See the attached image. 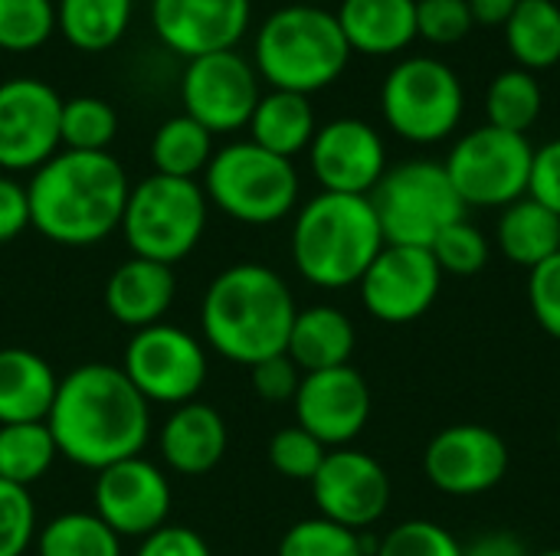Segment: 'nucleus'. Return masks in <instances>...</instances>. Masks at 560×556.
Here are the masks:
<instances>
[{"label": "nucleus", "mask_w": 560, "mask_h": 556, "mask_svg": "<svg viewBox=\"0 0 560 556\" xmlns=\"http://www.w3.org/2000/svg\"><path fill=\"white\" fill-rule=\"evenodd\" d=\"M46 426L62 459L102 472L141 456L151 436V403L121 367L82 364L59 377Z\"/></svg>", "instance_id": "nucleus-1"}, {"label": "nucleus", "mask_w": 560, "mask_h": 556, "mask_svg": "<svg viewBox=\"0 0 560 556\" xmlns=\"http://www.w3.org/2000/svg\"><path fill=\"white\" fill-rule=\"evenodd\" d=\"M128 193L108 151H56L26 187L30 226L59 246H95L121 226Z\"/></svg>", "instance_id": "nucleus-2"}, {"label": "nucleus", "mask_w": 560, "mask_h": 556, "mask_svg": "<svg viewBox=\"0 0 560 556\" xmlns=\"http://www.w3.org/2000/svg\"><path fill=\"white\" fill-rule=\"evenodd\" d=\"M295 315V298L279 272L259 262H240L210 282L200 305V328L220 357L253 367L285 354Z\"/></svg>", "instance_id": "nucleus-3"}, {"label": "nucleus", "mask_w": 560, "mask_h": 556, "mask_svg": "<svg viewBox=\"0 0 560 556\" xmlns=\"http://www.w3.org/2000/svg\"><path fill=\"white\" fill-rule=\"evenodd\" d=\"M384 246L371 197L322 190L302 206L292 226V262L318 288L358 285Z\"/></svg>", "instance_id": "nucleus-4"}, {"label": "nucleus", "mask_w": 560, "mask_h": 556, "mask_svg": "<svg viewBox=\"0 0 560 556\" xmlns=\"http://www.w3.org/2000/svg\"><path fill=\"white\" fill-rule=\"evenodd\" d=\"M351 59L338 16L315 3H292L266 16L256 36V72L279 92L312 95L331 85Z\"/></svg>", "instance_id": "nucleus-5"}, {"label": "nucleus", "mask_w": 560, "mask_h": 556, "mask_svg": "<svg viewBox=\"0 0 560 556\" xmlns=\"http://www.w3.org/2000/svg\"><path fill=\"white\" fill-rule=\"evenodd\" d=\"M203 193L230 220L269 226L292 213L299 200V174L289 157L253 141H236L213 151L203 170Z\"/></svg>", "instance_id": "nucleus-6"}, {"label": "nucleus", "mask_w": 560, "mask_h": 556, "mask_svg": "<svg viewBox=\"0 0 560 556\" xmlns=\"http://www.w3.org/2000/svg\"><path fill=\"white\" fill-rule=\"evenodd\" d=\"M207 226V193L194 180L151 174L131 187L121 236L138 259L174 265L187 259Z\"/></svg>", "instance_id": "nucleus-7"}, {"label": "nucleus", "mask_w": 560, "mask_h": 556, "mask_svg": "<svg viewBox=\"0 0 560 556\" xmlns=\"http://www.w3.org/2000/svg\"><path fill=\"white\" fill-rule=\"evenodd\" d=\"M371 206L387 246L430 249L446 226L466 220V203L446 167L436 161H407L390 167L371 190Z\"/></svg>", "instance_id": "nucleus-8"}, {"label": "nucleus", "mask_w": 560, "mask_h": 556, "mask_svg": "<svg viewBox=\"0 0 560 556\" xmlns=\"http://www.w3.org/2000/svg\"><path fill=\"white\" fill-rule=\"evenodd\" d=\"M466 108L459 75L433 56H410L397 62L381 85L384 121L413 144H433L450 138Z\"/></svg>", "instance_id": "nucleus-9"}, {"label": "nucleus", "mask_w": 560, "mask_h": 556, "mask_svg": "<svg viewBox=\"0 0 560 556\" xmlns=\"http://www.w3.org/2000/svg\"><path fill=\"white\" fill-rule=\"evenodd\" d=\"M535 147L528 134L482 125L456 141L446 157V174L466 206H509L528 197Z\"/></svg>", "instance_id": "nucleus-10"}, {"label": "nucleus", "mask_w": 560, "mask_h": 556, "mask_svg": "<svg viewBox=\"0 0 560 556\" xmlns=\"http://www.w3.org/2000/svg\"><path fill=\"white\" fill-rule=\"evenodd\" d=\"M121 370L148 403L184 406L207 383V351L184 328L161 321L135 331Z\"/></svg>", "instance_id": "nucleus-11"}, {"label": "nucleus", "mask_w": 560, "mask_h": 556, "mask_svg": "<svg viewBox=\"0 0 560 556\" xmlns=\"http://www.w3.org/2000/svg\"><path fill=\"white\" fill-rule=\"evenodd\" d=\"M184 115L203 125L210 134H226L246 128L262 92L259 72L236 49L197 56L184 69L180 82Z\"/></svg>", "instance_id": "nucleus-12"}, {"label": "nucleus", "mask_w": 560, "mask_h": 556, "mask_svg": "<svg viewBox=\"0 0 560 556\" xmlns=\"http://www.w3.org/2000/svg\"><path fill=\"white\" fill-rule=\"evenodd\" d=\"M443 272L430 249L384 246L361 275V301L384 324H410L423 318L440 295Z\"/></svg>", "instance_id": "nucleus-13"}, {"label": "nucleus", "mask_w": 560, "mask_h": 556, "mask_svg": "<svg viewBox=\"0 0 560 556\" xmlns=\"http://www.w3.org/2000/svg\"><path fill=\"white\" fill-rule=\"evenodd\" d=\"M308 485L318 518L358 534L377 524L390 505V478L384 465L361 449H328L318 475Z\"/></svg>", "instance_id": "nucleus-14"}, {"label": "nucleus", "mask_w": 560, "mask_h": 556, "mask_svg": "<svg viewBox=\"0 0 560 556\" xmlns=\"http://www.w3.org/2000/svg\"><path fill=\"white\" fill-rule=\"evenodd\" d=\"M62 98L39 79L0 82V170H36L59 151Z\"/></svg>", "instance_id": "nucleus-15"}, {"label": "nucleus", "mask_w": 560, "mask_h": 556, "mask_svg": "<svg viewBox=\"0 0 560 556\" xmlns=\"http://www.w3.org/2000/svg\"><path fill=\"white\" fill-rule=\"evenodd\" d=\"M509 446L479 423H456L436 433L423 452V475L443 495L469 498L492 492L509 472Z\"/></svg>", "instance_id": "nucleus-16"}, {"label": "nucleus", "mask_w": 560, "mask_h": 556, "mask_svg": "<svg viewBox=\"0 0 560 556\" xmlns=\"http://www.w3.org/2000/svg\"><path fill=\"white\" fill-rule=\"evenodd\" d=\"M95 514L118 534V537H148L167 524L171 514V485L167 475L135 456L115 462L98 472L92 488Z\"/></svg>", "instance_id": "nucleus-17"}, {"label": "nucleus", "mask_w": 560, "mask_h": 556, "mask_svg": "<svg viewBox=\"0 0 560 556\" xmlns=\"http://www.w3.org/2000/svg\"><path fill=\"white\" fill-rule=\"evenodd\" d=\"M315 180L325 193L371 197L387 174V151L374 125L361 118H335L322 125L308 144Z\"/></svg>", "instance_id": "nucleus-18"}, {"label": "nucleus", "mask_w": 560, "mask_h": 556, "mask_svg": "<svg viewBox=\"0 0 560 556\" xmlns=\"http://www.w3.org/2000/svg\"><path fill=\"white\" fill-rule=\"evenodd\" d=\"M292 406L299 426L312 433L325 449H345L364 433L371 419V390L368 380L348 364L305 374Z\"/></svg>", "instance_id": "nucleus-19"}, {"label": "nucleus", "mask_w": 560, "mask_h": 556, "mask_svg": "<svg viewBox=\"0 0 560 556\" xmlns=\"http://www.w3.org/2000/svg\"><path fill=\"white\" fill-rule=\"evenodd\" d=\"M249 0H151V23L167 49L197 59L236 49L249 26Z\"/></svg>", "instance_id": "nucleus-20"}, {"label": "nucleus", "mask_w": 560, "mask_h": 556, "mask_svg": "<svg viewBox=\"0 0 560 556\" xmlns=\"http://www.w3.org/2000/svg\"><path fill=\"white\" fill-rule=\"evenodd\" d=\"M174 292H177V279L171 265L131 256L108 275L105 308L118 324L131 331H144L151 324H161V318L174 301Z\"/></svg>", "instance_id": "nucleus-21"}, {"label": "nucleus", "mask_w": 560, "mask_h": 556, "mask_svg": "<svg viewBox=\"0 0 560 556\" xmlns=\"http://www.w3.org/2000/svg\"><path fill=\"white\" fill-rule=\"evenodd\" d=\"M226 452V423L207 403L174 406L167 423L161 426V456L167 469L177 475H207L220 465Z\"/></svg>", "instance_id": "nucleus-22"}, {"label": "nucleus", "mask_w": 560, "mask_h": 556, "mask_svg": "<svg viewBox=\"0 0 560 556\" xmlns=\"http://www.w3.org/2000/svg\"><path fill=\"white\" fill-rule=\"evenodd\" d=\"M351 52L394 56L404 52L417 33V0H341L335 13Z\"/></svg>", "instance_id": "nucleus-23"}, {"label": "nucleus", "mask_w": 560, "mask_h": 556, "mask_svg": "<svg viewBox=\"0 0 560 556\" xmlns=\"http://www.w3.org/2000/svg\"><path fill=\"white\" fill-rule=\"evenodd\" d=\"M354 344H358L354 324L341 308L312 305L295 315L285 354L302 374H318V370L348 367Z\"/></svg>", "instance_id": "nucleus-24"}, {"label": "nucleus", "mask_w": 560, "mask_h": 556, "mask_svg": "<svg viewBox=\"0 0 560 556\" xmlns=\"http://www.w3.org/2000/svg\"><path fill=\"white\" fill-rule=\"evenodd\" d=\"M59 377L26 347H0V426L46 423Z\"/></svg>", "instance_id": "nucleus-25"}, {"label": "nucleus", "mask_w": 560, "mask_h": 556, "mask_svg": "<svg viewBox=\"0 0 560 556\" xmlns=\"http://www.w3.org/2000/svg\"><path fill=\"white\" fill-rule=\"evenodd\" d=\"M495 239L505 259L532 272L535 265L560 252V216L541 206L538 200L522 197L502 210Z\"/></svg>", "instance_id": "nucleus-26"}, {"label": "nucleus", "mask_w": 560, "mask_h": 556, "mask_svg": "<svg viewBox=\"0 0 560 556\" xmlns=\"http://www.w3.org/2000/svg\"><path fill=\"white\" fill-rule=\"evenodd\" d=\"M253 144L279 154V157H295L299 151H308L315 138V108L308 95L299 92H279L272 88L269 95L259 98L253 118H249Z\"/></svg>", "instance_id": "nucleus-27"}, {"label": "nucleus", "mask_w": 560, "mask_h": 556, "mask_svg": "<svg viewBox=\"0 0 560 556\" xmlns=\"http://www.w3.org/2000/svg\"><path fill=\"white\" fill-rule=\"evenodd\" d=\"M502 29L522 69L541 72L560 62V7L555 0H518Z\"/></svg>", "instance_id": "nucleus-28"}, {"label": "nucleus", "mask_w": 560, "mask_h": 556, "mask_svg": "<svg viewBox=\"0 0 560 556\" xmlns=\"http://www.w3.org/2000/svg\"><path fill=\"white\" fill-rule=\"evenodd\" d=\"M131 23V0H59L56 29L82 52L112 49Z\"/></svg>", "instance_id": "nucleus-29"}, {"label": "nucleus", "mask_w": 560, "mask_h": 556, "mask_svg": "<svg viewBox=\"0 0 560 556\" xmlns=\"http://www.w3.org/2000/svg\"><path fill=\"white\" fill-rule=\"evenodd\" d=\"M210 157H213V134L203 125H197L190 115L167 118L151 138L154 174L194 180L200 170H207Z\"/></svg>", "instance_id": "nucleus-30"}, {"label": "nucleus", "mask_w": 560, "mask_h": 556, "mask_svg": "<svg viewBox=\"0 0 560 556\" xmlns=\"http://www.w3.org/2000/svg\"><path fill=\"white\" fill-rule=\"evenodd\" d=\"M56 442L46 423L0 426V478L20 488L39 482L56 462Z\"/></svg>", "instance_id": "nucleus-31"}, {"label": "nucleus", "mask_w": 560, "mask_h": 556, "mask_svg": "<svg viewBox=\"0 0 560 556\" xmlns=\"http://www.w3.org/2000/svg\"><path fill=\"white\" fill-rule=\"evenodd\" d=\"M39 556H121V537L92 511H66L36 534Z\"/></svg>", "instance_id": "nucleus-32"}, {"label": "nucleus", "mask_w": 560, "mask_h": 556, "mask_svg": "<svg viewBox=\"0 0 560 556\" xmlns=\"http://www.w3.org/2000/svg\"><path fill=\"white\" fill-rule=\"evenodd\" d=\"M541 105H545L541 82L535 72H528L522 66L499 72L486 92L489 125L502 128V131H515V134H528L535 128Z\"/></svg>", "instance_id": "nucleus-33"}, {"label": "nucleus", "mask_w": 560, "mask_h": 556, "mask_svg": "<svg viewBox=\"0 0 560 556\" xmlns=\"http://www.w3.org/2000/svg\"><path fill=\"white\" fill-rule=\"evenodd\" d=\"M115 131H118V118L108 102L95 95H79L62 102L59 144H66V151H108Z\"/></svg>", "instance_id": "nucleus-34"}, {"label": "nucleus", "mask_w": 560, "mask_h": 556, "mask_svg": "<svg viewBox=\"0 0 560 556\" xmlns=\"http://www.w3.org/2000/svg\"><path fill=\"white\" fill-rule=\"evenodd\" d=\"M276 556H374V551L358 531L325 518H308L282 534Z\"/></svg>", "instance_id": "nucleus-35"}, {"label": "nucleus", "mask_w": 560, "mask_h": 556, "mask_svg": "<svg viewBox=\"0 0 560 556\" xmlns=\"http://www.w3.org/2000/svg\"><path fill=\"white\" fill-rule=\"evenodd\" d=\"M56 29L52 0H0V49L33 52Z\"/></svg>", "instance_id": "nucleus-36"}, {"label": "nucleus", "mask_w": 560, "mask_h": 556, "mask_svg": "<svg viewBox=\"0 0 560 556\" xmlns=\"http://www.w3.org/2000/svg\"><path fill=\"white\" fill-rule=\"evenodd\" d=\"M436 265L443 275H479L489 262V239L479 226H472L469 220H459L453 226H446L433 246H430Z\"/></svg>", "instance_id": "nucleus-37"}, {"label": "nucleus", "mask_w": 560, "mask_h": 556, "mask_svg": "<svg viewBox=\"0 0 560 556\" xmlns=\"http://www.w3.org/2000/svg\"><path fill=\"white\" fill-rule=\"evenodd\" d=\"M328 449L312 436L305 433L302 426H289V429H279L269 442V462L272 469L282 475V478H292V482H312L325 462Z\"/></svg>", "instance_id": "nucleus-38"}, {"label": "nucleus", "mask_w": 560, "mask_h": 556, "mask_svg": "<svg viewBox=\"0 0 560 556\" xmlns=\"http://www.w3.org/2000/svg\"><path fill=\"white\" fill-rule=\"evenodd\" d=\"M374 556H463V547L433 521H407L377 544Z\"/></svg>", "instance_id": "nucleus-39"}, {"label": "nucleus", "mask_w": 560, "mask_h": 556, "mask_svg": "<svg viewBox=\"0 0 560 556\" xmlns=\"http://www.w3.org/2000/svg\"><path fill=\"white\" fill-rule=\"evenodd\" d=\"M36 537V508L30 488L0 478V556H23Z\"/></svg>", "instance_id": "nucleus-40"}, {"label": "nucleus", "mask_w": 560, "mask_h": 556, "mask_svg": "<svg viewBox=\"0 0 560 556\" xmlns=\"http://www.w3.org/2000/svg\"><path fill=\"white\" fill-rule=\"evenodd\" d=\"M472 29L466 0H417V33L436 46L459 43Z\"/></svg>", "instance_id": "nucleus-41"}, {"label": "nucleus", "mask_w": 560, "mask_h": 556, "mask_svg": "<svg viewBox=\"0 0 560 556\" xmlns=\"http://www.w3.org/2000/svg\"><path fill=\"white\" fill-rule=\"evenodd\" d=\"M528 305L538 324L560 341V252L528 275Z\"/></svg>", "instance_id": "nucleus-42"}, {"label": "nucleus", "mask_w": 560, "mask_h": 556, "mask_svg": "<svg viewBox=\"0 0 560 556\" xmlns=\"http://www.w3.org/2000/svg\"><path fill=\"white\" fill-rule=\"evenodd\" d=\"M302 377L305 374L292 364L289 354H276L249 367V383L266 403H292L302 387Z\"/></svg>", "instance_id": "nucleus-43"}, {"label": "nucleus", "mask_w": 560, "mask_h": 556, "mask_svg": "<svg viewBox=\"0 0 560 556\" xmlns=\"http://www.w3.org/2000/svg\"><path fill=\"white\" fill-rule=\"evenodd\" d=\"M528 197L560 216V138L541 144L535 151L532 177H528Z\"/></svg>", "instance_id": "nucleus-44"}, {"label": "nucleus", "mask_w": 560, "mask_h": 556, "mask_svg": "<svg viewBox=\"0 0 560 556\" xmlns=\"http://www.w3.org/2000/svg\"><path fill=\"white\" fill-rule=\"evenodd\" d=\"M135 556H213L207 541L194 528L164 524L154 534H148Z\"/></svg>", "instance_id": "nucleus-45"}, {"label": "nucleus", "mask_w": 560, "mask_h": 556, "mask_svg": "<svg viewBox=\"0 0 560 556\" xmlns=\"http://www.w3.org/2000/svg\"><path fill=\"white\" fill-rule=\"evenodd\" d=\"M30 226V200L26 187H20L13 177L0 174V246L13 242Z\"/></svg>", "instance_id": "nucleus-46"}, {"label": "nucleus", "mask_w": 560, "mask_h": 556, "mask_svg": "<svg viewBox=\"0 0 560 556\" xmlns=\"http://www.w3.org/2000/svg\"><path fill=\"white\" fill-rule=\"evenodd\" d=\"M463 556H532L525 551V544L509 534V531H492V534H482L476 537L472 544L463 547Z\"/></svg>", "instance_id": "nucleus-47"}, {"label": "nucleus", "mask_w": 560, "mask_h": 556, "mask_svg": "<svg viewBox=\"0 0 560 556\" xmlns=\"http://www.w3.org/2000/svg\"><path fill=\"white\" fill-rule=\"evenodd\" d=\"M466 3H469L472 23H482V26H505L512 10L518 7V0H466Z\"/></svg>", "instance_id": "nucleus-48"}, {"label": "nucleus", "mask_w": 560, "mask_h": 556, "mask_svg": "<svg viewBox=\"0 0 560 556\" xmlns=\"http://www.w3.org/2000/svg\"><path fill=\"white\" fill-rule=\"evenodd\" d=\"M535 556H560V547H555V551H541V554Z\"/></svg>", "instance_id": "nucleus-49"}, {"label": "nucleus", "mask_w": 560, "mask_h": 556, "mask_svg": "<svg viewBox=\"0 0 560 556\" xmlns=\"http://www.w3.org/2000/svg\"><path fill=\"white\" fill-rule=\"evenodd\" d=\"M308 3H322V0H308Z\"/></svg>", "instance_id": "nucleus-50"}, {"label": "nucleus", "mask_w": 560, "mask_h": 556, "mask_svg": "<svg viewBox=\"0 0 560 556\" xmlns=\"http://www.w3.org/2000/svg\"><path fill=\"white\" fill-rule=\"evenodd\" d=\"M558 446H560V429H558Z\"/></svg>", "instance_id": "nucleus-51"}]
</instances>
